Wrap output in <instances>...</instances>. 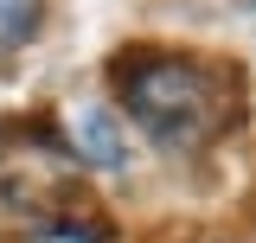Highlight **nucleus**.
Wrapping results in <instances>:
<instances>
[{
    "label": "nucleus",
    "instance_id": "nucleus-1",
    "mask_svg": "<svg viewBox=\"0 0 256 243\" xmlns=\"http://www.w3.org/2000/svg\"><path fill=\"white\" fill-rule=\"evenodd\" d=\"M128 116L166 148H198L237 122V84L205 58H173V52H134L116 64Z\"/></svg>",
    "mask_w": 256,
    "mask_h": 243
},
{
    "label": "nucleus",
    "instance_id": "nucleus-2",
    "mask_svg": "<svg viewBox=\"0 0 256 243\" xmlns=\"http://www.w3.org/2000/svg\"><path fill=\"white\" fill-rule=\"evenodd\" d=\"M64 148L77 166H96V173H116L128 166V134L116 109H102V102H70L64 109Z\"/></svg>",
    "mask_w": 256,
    "mask_h": 243
},
{
    "label": "nucleus",
    "instance_id": "nucleus-3",
    "mask_svg": "<svg viewBox=\"0 0 256 243\" xmlns=\"http://www.w3.org/2000/svg\"><path fill=\"white\" fill-rule=\"evenodd\" d=\"M38 20H45V0H0V58L26 45L38 32Z\"/></svg>",
    "mask_w": 256,
    "mask_h": 243
},
{
    "label": "nucleus",
    "instance_id": "nucleus-4",
    "mask_svg": "<svg viewBox=\"0 0 256 243\" xmlns=\"http://www.w3.org/2000/svg\"><path fill=\"white\" fill-rule=\"evenodd\" d=\"M32 243H102V237H96L90 224H45Z\"/></svg>",
    "mask_w": 256,
    "mask_h": 243
}]
</instances>
